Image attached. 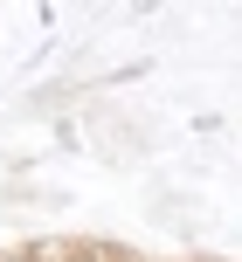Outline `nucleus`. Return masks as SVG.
Masks as SVG:
<instances>
[{
  "mask_svg": "<svg viewBox=\"0 0 242 262\" xmlns=\"http://www.w3.org/2000/svg\"><path fill=\"white\" fill-rule=\"evenodd\" d=\"M55 262H138V249L111 235H76V242H55Z\"/></svg>",
  "mask_w": 242,
  "mask_h": 262,
  "instance_id": "1",
  "label": "nucleus"
}]
</instances>
